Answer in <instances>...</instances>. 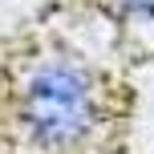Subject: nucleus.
<instances>
[{
    "mask_svg": "<svg viewBox=\"0 0 154 154\" xmlns=\"http://www.w3.org/2000/svg\"><path fill=\"white\" fill-rule=\"evenodd\" d=\"M16 118H20L24 134L45 150L77 146L97 118V89H93L89 69L69 57L41 61L20 85Z\"/></svg>",
    "mask_w": 154,
    "mask_h": 154,
    "instance_id": "f257e3e1",
    "label": "nucleus"
},
{
    "mask_svg": "<svg viewBox=\"0 0 154 154\" xmlns=\"http://www.w3.org/2000/svg\"><path fill=\"white\" fill-rule=\"evenodd\" d=\"M114 8L126 20H154V0H114Z\"/></svg>",
    "mask_w": 154,
    "mask_h": 154,
    "instance_id": "f03ea898",
    "label": "nucleus"
}]
</instances>
